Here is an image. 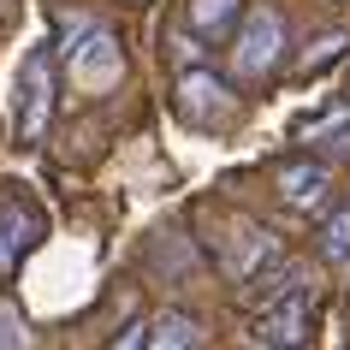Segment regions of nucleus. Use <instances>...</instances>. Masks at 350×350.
Returning a JSON list of instances; mask_svg holds the SVG:
<instances>
[{"label": "nucleus", "mask_w": 350, "mask_h": 350, "mask_svg": "<svg viewBox=\"0 0 350 350\" xmlns=\"http://www.w3.org/2000/svg\"><path fill=\"white\" fill-rule=\"evenodd\" d=\"M54 107H59V48L48 36L24 48V66H18V143L36 148L54 125Z\"/></svg>", "instance_id": "nucleus-1"}, {"label": "nucleus", "mask_w": 350, "mask_h": 350, "mask_svg": "<svg viewBox=\"0 0 350 350\" xmlns=\"http://www.w3.org/2000/svg\"><path fill=\"white\" fill-rule=\"evenodd\" d=\"M345 48H350V36H345V30H332V36H321V42H314V54H303L297 77H303V83H314V77L327 72V66H338V59H345Z\"/></svg>", "instance_id": "nucleus-13"}, {"label": "nucleus", "mask_w": 350, "mask_h": 350, "mask_svg": "<svg viewBox=\"0 0 350 350\" xmlns=\"http://www.w3.org/2000/svg\"><path fill=\"white\" fill-rule=\"evenodd\" d=\"M314 250H321V261H332V267H345V261H350V196L332 208L327 220H321V232H314Z\"/></svg>", "instance_id": "nucleus-12"}, {"label": "nucleus", "mask_w": 350, "mask_h": 350, "mask_svg": "<svg viewBox=\"0 0 350 350\" xmlns=\"http://www.w3.org/2000/svg\"><path fill=\"white\" fill-rule=\"evenodd\" d=\"M42 238H48V220H42L30 202L6 196V202H0V273H18V261L30 256Z\"/></svg>", "instance_id": "nucleus-8"}, {"label": "nucleus", "mask_w": 350, "mask_h": 350, "mask_svg": "<svg viewBox=\"0 0 350 350\" xmlns=\"http://www.w3.org/2000/svg\"><path fill=\"white\" fill-rule=\"evenodd\" d=\"M196 338H202V321L190 309H161L148 321V345L143 350H196Z\"/></svg>", "instance_id": "nucleus-11"}, {"label": "nucleus", "mask_w": 350, "mask_h": 350, "mask_svg": "<svg viewBox=\"0 0 350 350\" xmlns=\"http://www.w3.org/2000/svg\"><path fill=\"white\" fill-rule=\"evenodd\" d=\"M297 137H303L309 148H321V154H350V101H338V107L303 119Z\"/></svg>", "instance_id": "nucleus-10"}, {"label": "nucleus", "mask_w": 350, "mask_h": 350, "mask_svg": "<svg viewBox=\"0 0 350 350\" xmlns=\"http://www.w3.org/2000/svg\"><path fill=\"white\" fill-rule=\"evenodd\" d=\"M338 6H350V0H338Z\"/></svg>", "instance_id": "nucleus-17"}, {"label": "nucleus", "mask_w": 350, "mask_h": 350, "mask_svg": "<svg viewBox=\"0 0 350 350\" xmlns=\"http://www.w3.org/2000/svg\"><path fill=\"white\" fill-rule=\"evenodd\" d=\"M125 6H143V0H125Z\"/></svg>", "instance_id": "nucleus-16"}, {"label": "nucleus", "mask_w": 350, "mask_h": 350, "mask_svg": "<svg viewBox=\"0 0 350 350\" xmlns=\"http://www.w3.org/2000/svg\"><path fill=\"white\" fill-rule=\"evenodd\" d=\"M273 190H279V202L291 208V214H321V208L332 202V166L314 161V154L285 161V166L273 172Z\"/></svg>", "instance_id": "nucleus-6"}, {"label": "nucleus", "mask_w": 350, "mask_h": 350, "mask_svg": "<svg viewBox=\"0 0 350 350\" xmlns=\"http://www.w3.org/2000/svg\"><path fill=\"white\" fill-rule=\"evenodd\" d=\"M0 350H30V327L12 303H0Z\"/></svg>", "instance_id": "nucleus-14"}, {"label": "nucleus", "mask_w": 350, "mask_h": 350, "mask_svg": "<svg viewBox=\"0 0 350 350\" xmlns=\"http://www.w3.org/2000/svg\"><path fill=\"white\" fill-rule=\"evenodd\" d=\"M172 95H178V119L190 131H226L238 119V90L214 66H185L178 83H172Z\"/></svg>", "instance_id": "nucleus-4"}, {"label": "nucleus", "mask_w": 350, "mask_h": 350, "mask_svg": "<svg viewBox=\"0 0 350 350\" xmlns=\"http://www.w3.org/2000/svg\"><path fill=\"white\" fill-rule=\"evenodd\" d=\"M243 12H250V0H185V24H178V30H190L196 42L214 48V42L238 36Z\"/></svg>", "instance_id": "nucleus-9"}, {"label": "nucleus", "mask_w": 350, "mask_h": 350, "mask_svg": "<svg viewBox=\"0 0 350 350\" xmlns=\"http://www.w3.org/2000/svg\"><path fill=\"white\" fill-rule=\"evenodd\" d=\"M143 345H148V321H131V327H119V338L107 350H143Z\"/></svg>", "instance_id": "nucleus-15"}, {"label": "nucleus", "mask_w": 350, "mask_h": 350, "mask_svg": "<svg viewBox=\"0 0 350 350\" xmlns=\"http://www.w3.org/2000/svg\"><path fill=\"white\" fill-rule=\"evenodd\" d=\"M267 267H285V261H279V243L267 238L256 220H238L232 226V243H226V273L238 279V285H256Z\"/></svg>", "instance_id": "nucleus-7"}, {"label": "nucleus", "mask_w": 350, "mask_h": 350, "mask_svg": "<svg viewBox=\"0 0 350 350\" xmlns=\"http://www.w3.org/2000/svg\"><path fill=\"white\" fill-rule=\"evenodd\" d=\"M250 332H256L261 350H303L309 332H314V291L309 285H291V291L267 297L256 309V327Z\"/></svg>", "instance_id": "nucleus-5"}, {"label": "nucleus", "mask_w": 350, "mask_h": 350, "mask_svg": "<svg viewBox=\"0 0 350 350\" xmlns=\"http://www.w3.org/2000/svg\"><path fill=\"white\" fill-rule=\"evenodd\" d=\"M279 66H285V18L273 6H250L232 36V72L243 83H267Z\"/></svg>", "instance_id": "nucleus-3"}, {"label": "nucleus", "mask_w": 350, "mask_h": 350, "mask_svg": "<svg viewBox=\"0 0 350 350\" xmlns=\"http://www.w3.org/2000/svg\"><path fill=\"white\" fill-rule=\"evenodd\" d=\"M59 54H66V72H72V83L83 95H101V90H113V83L125 77V54H119V42H113L107 24H95V18H77Z\"/></svg>", "instance_id": "nucleus-2"}]
</instances>
